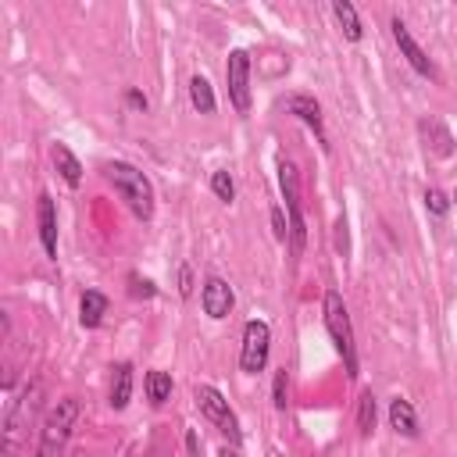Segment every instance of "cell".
Returning a JSON list of instances; mask_svg holds the SVG:
<instances>
[{"mask_svg": "<svg viewBox=\"0 0 457 457\" xmlns=\"http://www.w3.org/2000/svg\"><path fill=\"white\" fill-rule=\"evenodd\" d=\"M389 425H393L400 436H407V439H414V436L421 432V428H418V414H414L411 400H403V396L389 400Z\"/></svg>", "mask_w": 457, "mask_h": 457, "instance_id": "obj_16", "label": "cell"}, {"mask_svg": "<svg viewBox=\"0 0 457 457\" xmlns=\"http://www.w3.org/2000/svg\"><path fill=\"white\" fill-rule=\"evenodd\" d=\"M179 293H182V296H189V293H193V268H189V264H182V268H179Z\"/></svg>", "mask_w": 457, "mask_h": 457, "instance_id": "obj_28", "label": "cell"}, {"mask_svg": "<svg viewBox=\"0 0 457 457\" xmlns=\"http://www.w3.org/2000/svg\"><path fill=\"white\" fill-rule=\"evenodd\" d=\"M393 39H396V46H400V54L407 57V64L421 75V79H436V64H432V57L418 46V39L411 36V29L400 21V18H393Z\"/></svg>", "mask_w": 457, "mask_h": 457, "instance_id": "obj_10", "label": "cell"}, {"mask_svg": "<svg viewBox=\"0 0 457 457\" xmlns=\"http://www.w3.org/2000/svg\"><path fill=\"white\" fill-rule=\"evenodd\" d=\"M453 204H457V193H453Z\"/></svg>", "mask_w": 457, "mask_h": 457, "instance_id": "obj_31", "label": "cell"}, {"mask_svg": "<svg viewBox=\"0 0 457 457\" xmlns=\"http://www.w3.org/2000/svg\"><path fill=\"white\" fill-rule=\"evenodd\" d=\"M39 411H43V382H39V378H29V382H25V389L11 400L7 414H4L0 446H4V453H7V457H14V453L21 450V443H25L29 428L36 425Z\"/></svg>", "mask_w": 457, "mask_h": 457, "instance_id": "obj_1", "label": "cell"}, {"mask_svg": "<svg viewBox=\"0 0 457 457\" xmlns=\"http://www.w3.org/2000/svg\"><path fill=\"white\" fill-rule=\"evenodd\" d=\"M336 250L346 257L350 253V232H346V214L336 218Z\"/></svg>", "mask_w": 457, "mask_h": 457, "instance_id": "obj_27", "label": "cell"}, {"mask_svg": "<svg viewBox=\"0 0 457 457\" xmlns=\"http://www.w3.org/2000/svg\"><path fill=\"white\" fill-rule=\"evenodd\" d=\"M104 179L114 186V193L125 200V207L139 221H150L154 218V186H150V179L136 164H129V161H107L104 164Z\"/></svg>", "mask_w": 457, "mask_h": 457, "instance_id": "obj_2", "label": "cell"}, {"mask_svg": "<svg viewBox=\"0 0 457 457\" xmlns=\"http://www.w3.org/2000/svg\"><path fill=\"white\" fill-rule=\"evenodd\" d=\"M321 314H325V328H328V336H332V346L339 350V357H343V364H346V375H350V378H357V375H361V368H357L353 325H350L346 303H343V296H339L336 289H328V293H325V300H321Z\"/></svg>", "mask_w": 457, "mask_h": 457, "instance_id": "obj_4", "label": "cell"}, {"mask_svg": "<svg viewBox=\"0 0 457 457\" xmlns=\"http://www.w3.org/2000/svg\"><path fill=\"white\" fill-rule=\"evenodd\" d=\"M125 104L136 107V111H146V96H143L139 89H129V93H125Z\"/></svg>", "mask_w": 457, "mask_h": 457, "instance_id": "obj_29", "label": "cell"}, {"mask_svg": "<svg viewBox=\"0 0 457 457\" xmlns=\"http://www.w3.org/2000/svg\"><path fill=\"white\" fill-rule=\"evenodd\" d=\"M332 14H336V21L343 25V36H346L350 43H361L364 29H361V18H357V7H353L350 0H336V4H332Z\"/></svg>", "mask_w": 457, "mask_h": 457, "instance_id": "obj_18", "label": "cell"}, {"mask_svg": "<svg viewBox=\"0 0 457 457\" xmlns=\"http://www.w3.org/2000/svg\"><path fill=\"white\" fill-rule=\"evenodd\" d=\"M268 353H271V328H268V321H261V318H250V321L243 325L239 368H243L246 375H257V371H264V364H268Z\"/></svg>", "mask_w": 457, "mask_h": 457, "instance_id": "obj_7", "label": "cell"}, {"mask_svg": "<svg viewBox=\"0 0 457 457\" xmlns=\"http://www.w3.org/2000/svg\"><path fill=\"white\" fill-rule=\"evenodd\" d=\"M211 189H214V196H218V200H225V204H232V200H236V182H232V175H228L225 168L211 175Z\"/></svg>", "mask_w": 457, "mask_h": 457, "instance_id": "obj_22", "label": "cell"}, {"mask_svg": "<svg viewBox=\"0 0 457 457\" xmlns=\"http://www.w3.org/2000/svg\"><path fill=\"white\" fill-rule=\"evenodd\" d=\"M357 428H361V436H371V428H375V393L371 389H361V396H357Z\"/></svg>", "mask_w": 457, "mask_h": 457, "instance_id": "obj_21", "label": "cell"}, {"mask_svg": "<svg viewBox=\"0 0 457 457\" xmlns=\"http://www.w3.org/2000/svg\"><path fill=\"white\" fill-rule=\"evenodd\" d=\"M271 403H275V411H286V407H289V375H286V368L275 371V382H271Z\"/></svg>", "mask_w": 457, "mask_h": 457, "instance_id": "obj_23", "label": "cell"}, {"mask_svg": "<svg viewBox=\"0 0 457 457\" xmlns=\"http://www.w3.org/2000/svg\"><path fill=\"white\" fill-rule=\"evenodd\" d=\"M418 132H421L425 150H428L432 157H450V154H453V136H450V129H446L443 121L425 118V121L418 125Z\"/></svg>", "mask_w": 457, "mask_h": 457, "instance_id": "obj_13", "label": "cell"}, {"mask_svg": "<svg viewBox=\"0 0 457 457\" xmlns=\"http://www.w3.org/2000/svg\"><path fill=\"white\" fill-rule=\"evenodd\" d=\"M193 396H196V407H200V414L221 432V436H228V443L236 446L239 439H243V428H239V418H236V411L228 407V400L214 389V386H196L193 389Z\"/></svg>", "mask_w": 457, "mask_h": 457, "instance_id": "obj_6", "label": "cell"}, {"mask_svg": "<svg viewBox=\"0 0 457 457\" xmlns=\"http://www.w3.org/2000/svg\"><path fill=\"white\" fill-rule=\"evenodd\" d=\"M425 207H428V214L443 218V214L450 211V196H446L443 189H425Z\"/></svg>", "mask_w": 457, "mask_h": 457, "instance_id": "obj_25", "label": "cell"}, {"mask_svg": "<svg viewBox=\"0 0 457 457\" xmlns=\"http://www.w3.org/2000/svg\"><path fill=\"white\" fill-rule=\"evenodd\" d=\"M189 100H193V107H196L200 114H214V107H218L214 89H211V82H207L204 75H193V79H189Z\"/></svg>", "mask_w": 457, "mask_h": 457, "instance_id": "obj_19", "label": "cell"}, {"mask_svg": "<svg viewBox=\"0 0 457 457\" xmlns=\"http://www.w3.org/2000/svg\"><path fill=\"white\" fill-rule=\"evenodd\" d=\"M278 189H282V200L289 211V250H293V257H300L307 246V225H303V211H300V175H296V164L286 157H278Z\"/></svg>", "mask_w": 457, "mask_h": 457, "instance_id": "obj_5", "label": "cell"}, {"mask_svg": "<svg viewBox=\"0 0 457 457\" xmlns=\"http://www.w3.org/2000/svg\"><path fill=\"white\" fill-rule=\"evenodd\" d=\"M286 111H289L293 118H300V121L314 132V139L321 143V150H328V136H325V121H321V104H318L311 93H293V96L286 100Z\"/></svg>", "mask_w": 457, "mask_h": 457, "instance_id": "obj_11", "label": "cell"}, {"mask_svg": "<svg viewBox=\"0 0 457 457\" xmlns=\"http://www.w3.org/2000/svg\"><path fill=\"white\" fill-rule=\"evenodd\" d=\"M218 457H239V450H236V446H225V450H221Z\"/></svg>", "mask_w": 457, "mask_h": 457, "instance_id": "obj_30", "label": "cell"}, {"mask_svg": "<svg viewBox=\"0 0 457 457\" xmlns=\"http://www.w3.org/2000/svg\"><path fill=\"white\" fill-rule=\"evenodd\" d=\"M36 225H39V243L50 261H57V207L50 193H39L36 200Z\"/></svg>", "mask_w": 457, "mask_h": 457, "instance_id": "obj_12", "label": "cell"}, {"mask_svg": "<svg viewBox=\"0 0 457 457\" xmlns=\"http://www.w3.org/2000/svg\"><path fill=\"white\" fill-rule=\"evenodd\" d=\"M271 232H275V239H278V243H289V225H286L282 207H271Z\"/></svg>", "mask_w": 457, "mask_h": 457, "instance_id": "obj_26", "label": "cell"}, {"mask_svg": "<svg viewBox=\"0 0 457 457\" xmlns=\"http://www.w3.org/2000/svg\"><path fill=\"white\" fill-rule=\"evenodd\" d=\"M129 396H132V364L121 361L111 368V407L114 411H125L129 407Z\"/></svg>", "mask_w": 457, "mask_h": 457, "instance_id": "obj_15", "label": "cell"}, {"mask_svg": "<svg viewBox=\"0 0 457 457\" xmlns=\"http://www.w3.org/2000/svg\"><path fill=\"white\" fill-rule=\"evenodd\" d=\"M129 293H132L136 300H154V296H157V286H154L150 278H143V275L129 271Z\"/></svg>", "mask_w": 457, "mask_h": 457, "instance_id": "obj_24", "label": "cell"}, {"mask_svg": "<svg viewBox=\"0 0 457 457\" xmlns=\"http://www.w3.org/2000/svg\"><path fill=\"white\" fill-rule=\"evenodd\" d=\"M200 303H204V314H207V318L221 321V318L232 314V307H236V293H232V286H228L225 278L211 275V278L204 282V289H200Z\"/></svg>", "mask_w": 457, "mask_h": 457, "instance_id": "obj_9", "label": "cell"}, {"mask_svg": "<svg viewBox=\"0 0 457 457\" xmlns=\"http://www.w3.org/2000/svg\"><path fill=\"white\" fill-rule=\"evenodd\" d=\"M107 314V296L100 289H86L82 300H79V325L82 328H96Z\"/></svg>", "mask_w": 457, "mask_h": 457, "instance_id": "obj_14", "label": "cell"}, {"mask_svg": "<svg viewBox=\"0 0 457 457\" xmlns=\"http://www.w3.org/2000/svg\"><path fill=\"white\" fill-rule=\"evenodd\" d=\"M225 82H228V100L239 114H250V54L232 50L225 64Z\"/></svg>", "mask_w": 457, "mask_h": 457, "instance_id": "obj_8", "label": "cell"}, {"mask_svg": "<svg viewBox=\"0 0 457 457\" xmlns=\"http://www.w3.org/2000/svg\"><path fill=\"white\" fill-rule=\"evenodd\" d=\"M75 421H79V400H75V396L57 400V403L46 411L43 425H39L36 457H61V453H64V446H68V439H71Z\"/></svg>", "mask_w": 457, "mask_h": 457, "instance_id": "obj_3", "label": "cell"}, {"mask_svg": "<svg viewBox=\"0 0 457 457\" xmlns=\"http://www.w3.org/2000/svg\"><path fill=\"white\" fill-rule=\"evenodd\" d=\"M168 396H171V375L168 371H150L146 375V400L154 407H161V403H168Z\"/></svg>", "mask_w": 457, "mask_h": 457, "instance_id": "obj_20", "label": "cell"}, {"mask_svg": "<svg viewBox=\"0 0 457 457\" xmlns=\"http://www.w3.org/2000/svg\"><path fill=\"white\" fill-rule=\"evenodd\" d=\"M50 157H54V168L61 171V179L75 189L79 182H82V164H79V157L64 146V143H54V150H50Z\"/></svg>", "mask_w": 457, "mask_h": 457, "instance_id": "obj_17", "label": "cell"}]
</instances>
